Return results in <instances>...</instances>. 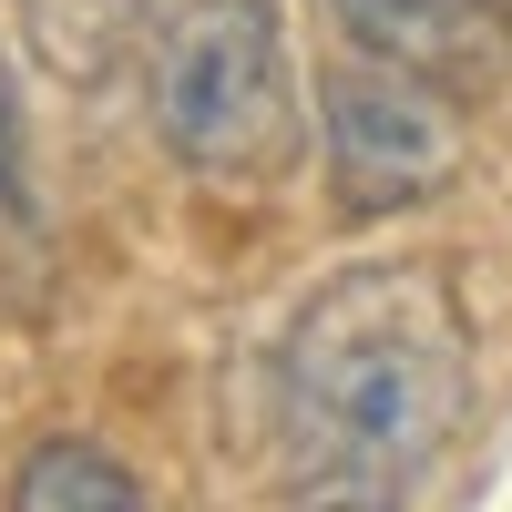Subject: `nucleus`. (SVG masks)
Returning a JSON list of instances; mask_svg holds the SVG:
<instances>
[{"instance_id": "f257e3e1", "label": "nucleus", "mask_w": 512, "mask_h": 512, "mask_svg": "<svg viewBox=\"0 0 512 512\" xmlns=\"http://www.w3.org/2000/svg\"><path fill=\"white\" fill-rule=\"evenodd\" d=\"M472 410V318L441 256H359L267 349V451L287 512H420Z\"/></svg>"}, {"instance_id": "f03ea898", "label": "nucleus", "mask_w": 512, "mask_h": 512, "mask_svg": "<svg viewBox=\"0 0 512 512\" xmlns=\"http://www.w3.org/2000/svg\"><path fill=\"white\" fill-rule=\"evenodd\" d=\"M134 82L154 144L195 185L256 195L308 144L277 0H134Z\"/></svg>"}, {"instance_id": "7ed1b4c3", "label": "nucleus", "mask_w": 512, "mask_h": 512, "mask_svg": "<svg viewBox=\"0 0 512 512\" xmlns=\"http://www.w3.org/2000/svg\"><path fill=\"white\" fill-rule=\"evenodd\" d=\"M318 164H328L349 216L431 205L461 164V103L379 52H349L318 72Z\"/></svg>"}, {"instance_id": "20e7f679", "label": "nucleus", "mask_w": 512, "mask_h": 512, "mask_svg": "<svg viewBox=\"0 0 512 512\" xmlns=\"http://www.w3.org/2000/svg\"><path fill=\"white\" fill-rule=\"evenodd\" d=\"M328 21L349 31V52L441 82L451 103L492 93L512 72V0H328Z\"/></svg>"}, {"instance_id": "39448f33", "label": "nucleus", "mask_w": 512, "mask_h": 512, "mask_svg": "<svg viewBox=\"0 0 512 512\" xmlns=\"http://www.w3.org/2000/svg\"><path fill=\"white\" fill-rule=\"evenodd\" d=\"M11 512H154V502L103 441H31L11 472Z\"/></svg>"}, {"instance_id": "423d86ee", "label": "nucleus", "mask_w": 512, "mask_h": 512, "mask_svg": "<svg viewBox=\"0 0 512 512\" xmlns=\"http://www.w3.org/2000/svg\"><path fill=\"white\" fill-rule=\"evenodd\" d=\"M31 226V123H21V72L0 52V236Z\"/></svg>"}]
</instances>
